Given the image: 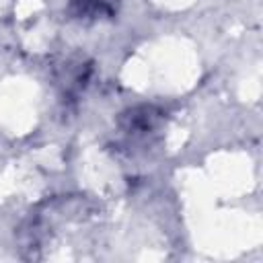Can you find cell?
<instances>
[{
  "instance_id": "obj_1",
  "label": "cell",
  "mask_w": 263,
  "mask_h": 263,
  "mask_svg": "<svg viewBox=\"0 0 263 263\" xmlns=\"http://www.w3.org/2000/svg\"><path fill=\"white\" fill-rule=\"evenodd\" d=\"M121 123V129L132 136V138H148L152 136L160 123H162V111L154 109V107H136V109H129L121 115L119 119Z\"/></svg>"
},
{
  "instance_id": "obj_2",
  "label": "cell",
  "mask_w": 263,
  "mask_h": 263,
  "mask_svg": "<svg viewBox=\"0 0 263 263\" xmlns=\"http://www.w3.org/2000/svg\"><path fill=\"white\" fill-rule=\"evenodd\" d=\"M117 8H119V0H70L68 2V14L84 23L113 18L117 14Z\"/></svg>"
}]
</instances>
